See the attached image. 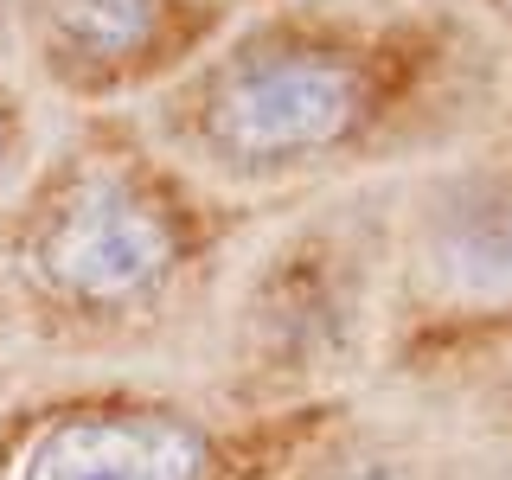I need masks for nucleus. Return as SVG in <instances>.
Returning a JSON list of instances; mask_svg holds the SVG:
<instances>
[{"instance_id":"nucleus-2","label":"nucleus","mask_w":512,"mask_h":480,"mask_svg":"<svg viewBox=\"0 0 512 480\" xmlns=\"http://www.w3.org/2000/svg\"><path fill=\"white\" fill-rule=\"evenodd\" d=\"M26 269L77 314H135L167 295L180 269V231L128 173L84 167L32 218Z\"/></svg>"},{"instance_id":"nucleus-1","label":"nucleus","mask_w":512,"mask_h":480,"mask_svg":"<svg viewBox=\"0 0 512 480\" xmlns=\"http://www.w3.org/2000/svg\"><path fill=\"white\" fill-rule=\"evenodd\" d=\"M365 122V71L301 32H256L192 90V148L237 180H282L340 154Z\"/></svg>"},{"instance_id":"nucleus-6","label":"nucleus","mask_w":512,"mask_h":480,"mask_svg":"<svg viewBox=\"0 0 512 480\" xmlns=\"http://www.w3.org/2000/svg\"><path fill=\"white\" fill-rule=\"evenodd\" d=\"M7 154H13V135H7V116H0V173H7Z\"/></svg>"},{"instance_id":"nucleus-3","label":"nucleus","mask_w":512,"mask_h":480,"mask_svg":"<svg viewBox=\"0 0 512 480\" xmlns=\"http://www.w3.org/2000/svg\"><path fill=\"white\" fill-rule=\"evenodd\" d=\"M205 429L180 410L96 404L45 416L13 448L7 480H205Z\"/></svg>"},{"instance_id":"nucleus-5","label":"nucleus","mask_w":512,"mask_h":480,"mask_svg":"<svg viewBox=\"0 0 512 480\" xmlns=\"http://www.w3.org/2000/svg\"><path fill=\"white\" fill-rule=\"evenodd\" d=\"M167 0H39V39L52 71L109 77L154 52Z\"/></svg>"},{"instance_id":"nucleus-7","label":"nucleus","mask_w":512,"mask_h":480,"mask_svg":"<svg viewBox=\"0 0 512 480\" xmlns=\"http://www.w3.org/2000/svg\"><path fill=\"white\" fill-rule=\"evenodd\" d=\"M500 7H506V13H512V0H500Z\"/></svg>"},{"instance_id":"nucleus-4","label":"nucleus","mask_w":512,"mask_h":480,"mask_svg":"<svg viewBox=\"0 0 512 480\" xmlns=\"http://www.w3.org/2000/svg\"><path fill=\"white\" fill-rule=\"evenodd\" d=\"M429 263L448 288L512 295V180H455L429 212Z\"/></svg>"}]
</instances>
